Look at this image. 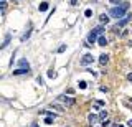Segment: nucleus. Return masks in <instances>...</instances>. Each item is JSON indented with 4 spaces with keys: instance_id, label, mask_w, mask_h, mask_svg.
Here are the masks:
<instances>
[{
    "instance_id": "412c9836",
    "label": "nucleus",
    "mask_w": 132,
    "mask_h": 127,
    "mask_svg": "<svg viewBox=\"0 0 132 127\" xmlns=\"http://www.w3.org/2000/svg\"><path fill=\"white\" fill-rule=\"evenodd\" d=\"M64 50H66V45H61V46L58 48V53H63Z\"/></svg>"
},
{
    "instance_id": "aec40b11",
    "label": "nucleus",
    "mask_w": 132,
    "mask_h": 127,
    "mask_svg": "<svg viewBox=\"0 0 132 127\" xmlns=\"http://www.w3.org/2000/svg\"><path fill=\"white\" fill-rule=\"evenodd\" d=\"M84 15H86V17H88V18H89V17H93V12H91V10L88 9V10H86V12H84Z\"/></svg>"
},
{
    "instance_id": "dca6fc26",
    "label": "nucleus",
    "mask_w": 132,
    "mask_h": 127,
    "mask_svg": "<svg viewBox=\"0 0 132 127\" xmlns=\"http://www.w3.org/2000/svg\"><path fill=\"white\" fill-rule=\"evenodd\" d=\"M111 3H112V5H121L122 3V0H109Z\"/></svg>"
},
{
    "instance_id": "39448f33",
    "label": "nucleus",
    "mask_w": 132,
    "mask_h": 127,
    "mask_svg": "<svg viewBox=\"0 0 132 127\" xmlns=\"http://www.w3.org/2000/svg\"><path fill=\"white\" fill-rule=\"evenodd\" d=\"M97 36H99V35L93 30V31H91V33L88 35V43H86V45H93L94 41H97Z\"/></svg>"
},
{
    "instance_id": "b1692460",
    "label": "nucleus",
    "mask_w": 132,
    "mask_h": 127,
    "mask_svg": "<svg viewBox=\"0 0 132 127\" xmlns=\"http://www.w3.org/2000/svg\"><path fill=\"white\" fill-rule=\"evenodd\" d=\"M78 3V0H71V5H76Z\"/></svg>"
},
{
    "instance_id": "f03ea898",
    "label": "nucleus",
    "mask_w": 132,
    "mask_h": 127,
    "mask_svg": "<svg viewBox=\"0 0 132 127\" xmlns=\"http://www.w3.org/2000/svg\"><path fill=\"white\" fill-rule=\"evenodd\" d=\"M58 101H60V102H64V106H68V107H73V106L76 104V101H74L73 97L63 96V94H60V96H58Z\"/></svg>"
},
{
    "instance_id": "4be33fe9",
    "label": "nucleus",
    "mask_w": 132,
    "mask_h": 127,
    "mask_svg": "<svg viewBox=\"0 0 132 127\" xmlns=\"http://www.w3.org/2000/svg\"><path fill=\"white\" fill-rule=\"evenodd\" d=\"M36 83H38V84H40V86H43V79H41V78H40V76H38V78H36Z\"/></svg>"
},
{
    "instance_id": "6ab92c4d",
    "label": "nucleus",
    "mask_w": 132,
    "mask_h": 127,
    "mask_svg": "<svg viewBox=\"0 0 132 127\" xmlns=\"http://www.w3.org/2000/svg\"><path fill=\"white\" fill-rule=\"evenodd\" d=\"M86 86H88V84H86L84 81H79V89H86Z\"/></svg>"
},
{
    "instance_id": "ddd939ff",
    "label": "nucleus",
    "mask_w": 132,
    "mask_h": 127,
    "mask_svg": "<svg viewBox=\"0 0 132 127\" xmlns=\"http://www.w3.org/2000/svg\"><path fill=\"white\" fill-rule=\"evenodd\" d=\"M46 10H48V3L46 2L40 3V12H46Z\"/></svg>"
},
{
    "instance_id": "f257e3e1",
    "label": "nucleus",
    "mask_w": 132,
    "mask_h": 127,
    "mask_svg": "<svg viewBox=\"0 0 132 127\" xmlns=\"http://www.w3.org/2000/svg\"><path fill=\"white\" fill-rule=\"evenodd\" d=\"M129 10V3L127 2H122L121 5H114L112 9L109 10V15L111 17H114V18H117V20H121L126 17V12Z\"/></svg>"
},
{
    "instance_id": "9d476101",
    "label": "nucleus",
    "mask_w": 132,
    "mask_h": 127,
    "mask_svg": "<svg viewBox=\"0 0 132 127\" xmlns=\"http://www.w3.org/2000/svg\"><path fill=\"white\" fill-rule=\"evenodd\" d=\"M97 43L99 45H101V46H106V45H107V40H106V36H99V38H97Z\"/></svg>"
},
{
    "instance_id": "6e6552de",
    "label": "nucleus",
    "mask_w": 132,
    "mask_h": 127,
    "mask_svg": "<svg viewBox=\"0 0 132 127\" xmlns=\"http://www.w3.org/2000/svg\"><path fill=\"white\" fill-rule=\"evenodd\" d=\"M109 17H111V15H106V13H102L101 17H99V22H101L102 25H104V23L107 25V23H109Z\"/></svg>"
},
{
    "instance_id": "f8f14e48",
    "label": "nucleus",
    "mask_w": 132,
    "mask_h": 127,
    "mask_svg": "<svg viewBox=\"0 0 132 127\" xmlns=\"http://www.w3.org/2000/svg\"><path fill=\"white\" fill-rule=\"evenodd\" d=\"M31 35V28H30V30H28L27 31V33H25L23 36H22V40H20V41H27V40H28V36H30Z\"/></svg>"
},
{
    "instance_id": "4468645a",
    "label": "nucleus",
    "mask_w": 132,
    "mask_h": 127,
    "mask_svg": "<svg viewBox=\"0 0 132 127\" xmlns=\"http://www.w3.org/2000/svg\"><path fill=\"white\" fill-rule=\"evenodd\" d=\"M88 121H89V124H94V122L97 121V116H94V114H91V116L88 117Z\"/></svg>"
},
{
    "instance_id": "a878e982",
    "label": "nucleus",
    "mask_w": 132,
    "mask_h": 127,
    "mask_svg": "<svg viewBox=\"0 0 132 127\" xmlns=\"http://www.w3.org/2000/svg\"><path fill=\"white\" fill-rule=\"evenodd\" d=\"M129 125H130V127H132V119H130V121H129Z\"/></svg>"
},
{
    "instance_id": "393cba45",
    "label": "nucleus",
    "mask_w": 132,
    "mask_h": 127,
    "mask_svg": "<svg viewBox=\"0 0 132 127\" xmlns=\"http://www.w3.org/2000/svg\"><path fill=\"white\" fill-rule=\"evenodd\" d=\"M31 127H38V124H31Z\"/></svg>"
},
{
    "instance_id": "7ed1b4c3",
    "label": "nucleus",
    "mask_w": 132,
    "mask_h": 127,
    "mask_svg": "<svg viewBox=\"0 0 132 127\" xmlns=\"http://www.w3.org/2000/svg\"><path fill=\"white\" fill-rule=\"evenodd\" d=\"M94 61V58H93V55H89V53H86L84 56L81 58V64L82 66H88V64H91Z\"/></svg>"
},
{
    "instance_id": "423d86ee",
    "label": "nucleus",
    "mask_w": 132,
    "mask_h": 127,
    "mask_svg": "<svg viewBox=\"0 0 132 127\" xmlns=\"http://www.w3.org/2000/svg\"><path fill=\"white\" fill-rule=\"evenodd\" d=\"M30 73V68H20L13 71V76H20V74H28Z\"/></svg>"
},
{
    "instance_id": "0eeeda50",
    "label": "nucleus",
    "mask_w": 132,
    "mask_h": 127,
    "mask_svg": "<svg viewBox=\"0 0 132 127\" xmlns=\"http://www.w3.org/2000/svg\"><path fill=\"white\" fill-rule=\"evenodd\" d=\"M107 61H109V56H107V55H101V56H99V63H101V66H106Z\"/></svg>"
},
{
    "instance_id": "9b49d317",
    "label": "nucleus",
    "mask_w": 132,
    "mask_h": 127,
    "mask_svg": "<svg viewBox=\"0 0 132 127\" xmlns=\"http://www.w3.org/2000/svg\"><path fill=\"white\" fill-rule=\"evenodd\" d=\"M18 64H20L22 68H30V63H28V61L25 60V58H22V60H20V61H18Z\"/></svg>"
},
{
    "instance_id": "2eb2a0df",
    "label": "nucleus",
    "mask_w": 132,
    "mask_h": 127,
    "mask_svg": "<svg viewBox=\"0 0 132 127\" xmlns=\"http://www.w3.org/2000/svg\"><path fill=\"white\" fill-rule=\"evenodd\" d=\"M0 5H2V13H5V7H7V0H0Z\"/></svg>"
},
{
    "instance_id": "20e7f679",
    "label": "nucleus",
    "mask_w": 132,
    "mask_h": 127,
    "mask_svg": "<svg viewBox=\"0 0 132 127\" xmlns=\"http://www.w3.org/2000/svg\"><path fill=\"white\" fill-rule=\"evenodd\" d=\"M130 18H132V15H127V17H124V18H121V20H119V22H117V25H116L114 28H122V27H126L127 23L130 22Z\"/></svg>"
},
{
    "instance_id": "1a4fd4ad",
    "label": "nucleus",
    "mask_w": 132,
    "mask_h": 127,
    "mask_svg": "<svg viewBox=\"0 0 132 127\" xmlns=\"http://www.w3.org/2000/svg\"><path fill=\"white\" fill-rule=\"evenodd\" d=\"M10 40H12V35H10V33H7V35H5V41L2 43V50H3V48H7V45L10 43Z\"/></svg>"
},
{
    "instance_id": "f3484780",
    "label": "nucleus",
    "mask_w": 132,
    "mask_h": 127,
    "mask_svg": "<svg viewBox=\"0 0 132 127\" xmlns=\"http://www.w3.org/2000/svg\"><path fill=\"white\" fill-rule=\"evenodd\" d=\"M48 76H50V78H55V76H56V73L53 71V69H48Z\"/></svg>"
},
{
    "instance_id": "5701e85b",
    "label": "nucleus",
    "mask_w": 132,
    "mask_h": 127,
    "mask_svg": "<svg viewBox=\"0 0 132 127\" xmlns=\"http://www.w3.org/2000/svg\"><path fill=\"white\" fill-rule=\"evenodd\" d=\"M127 79H129L130 83H132V73H129V74H127Z\"/></svg>"
},
{
    "instance_id": "a211bd4d",
    "label": "nucleus",
    "mask_w": 132,
    "mask_h": 127,
    "mask_svg": "<svg viewBox=\"0 0 132 127\" xmlns=\"http://www.w3.org/2000/svg\"><path fill=\"white\" fill-rule=\"evenodd\" d=\"M99 117H101V119H106V117H107V112H106V111H101V114H99Z\"/></svg>"
}]
</instances>
